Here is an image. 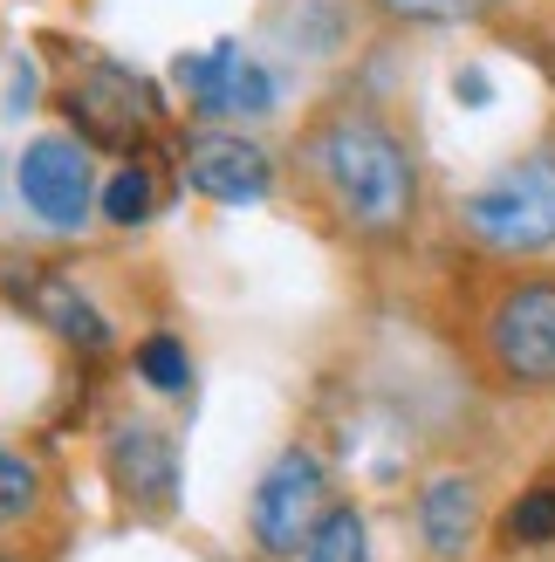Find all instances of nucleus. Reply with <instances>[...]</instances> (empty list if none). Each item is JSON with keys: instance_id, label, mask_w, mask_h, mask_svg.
I'll use <instances>...</instances> for the list:
<instances>
[{"instance_id": "1", "label": "nucleus", "mask_w": 555, "mask_h": 562, "mask_svg": "<svg viewBox=\"0 0 555 562\" xmlns=\"http://www.w3.org/2000/svg\"><path fill=\"white\" fill-rule=\"evenodd\" d=\"M302 165H309L316 192L337 206V220L350 234L392 240V234L411 227V213H419V165L398 145V131L384 117H371V110L322 117Z\"/></svg>"}, {"instance_id": "2", "label": "nucleus", "mask_w": 555, "mask_h": 562, "mask_svg": "<svg viewBox=\"0 0 555 562\" xmlns=\"http://www.w3.org/2000/svg\"><path fill=\"white\" fill-rule=\"evenodd\" d=\"M460 234L501 261L548 255L555 247V151H529L501 165L494 179H480L460 200Z\"/></svg>"}, {"instance_id": "3", "label": "nucleus", "mask_w": 555, "mask_h": 562, "mask_svg": "<svg viewBox=\"0 0 555 562\" xmlns=\"http://www.w3.org/2000/svg\"><path fill=\"white\" fill-rule=\"evenodd\" d=\"M480 350L514 391H555V274H514L480 316Z\"/></svg>"}, {"instance_id": "4", "label": "nucleus", "mask_w": 555, "mask_h": 562, "mask_svg": "<svg viewBox=\"0 0 555 562\" xmlns=\"http://www.w3.org/2000/svg\"><path fill=\"white\" fill-rule=\"evenodd\" d=\"M329 508H337V501H329V467L309 446H288V453H274L254 501H247V536L268 555H302V542L316 536V521Z\"/></svg>"}, {"instance_id": "5", "label": "nucleus", "mask_w": 555, "mask_h": 562, "mask_svg": "<svg viewBox=\"0 0 555 562\" xmlns=\"http://www.w3.org/2000/svg\"><path fill=\"white\" fill-rule=\"evenodd\" d=\"M14 192L48 234H82V220L103 206L90 145H76V137H27L14 158Z\"/></svg>"}, {"instance_id": "6", "label": "nucleus", "mask_w": 555, "mask_h": 562, "mask_svg": "<svg viewBox=\"0 0 555 562\" xmlns=\"http://www.w3.org/2000/svg\"><path fill=\"white\" fill-rule=\"evenodd\" d=\"M179 90L192 97L200 117H268L274 110V76L261 63H247L234 42L179 55Z\"/></svg>"}, {"instance_id": "7", "label": "nucleus", "mask_w": 555, "mask_h": 562, "mask_svg": "<svg viewBox=\"0 0 555 562\" xmlns=\"http://www.w3.org/2000/svg\"><path fill=\"white\" fill-rule=\"evenodd\" d=\"M185 186L219 206H261L274 192V158L247 131H200L185 145Z\"/></svg>"}, {"instance_id": "8", "label": "nucleus", "mask_w": 555, "mask_h": 562, "mask_svg": "<svg viewBox=\"0 0 555 562\" xmlns=\"http://www.w3.org/2000/svg\"><path fill=\"white\" fill-rule=\"evenodd\" d=\"M110 481H117V494L131 501V508L165 515L179 501V453H172V439L151 432V426H117V432H110Z\"/></svg>"}, {"instance_id": "9", "label": "nucleus", "mask_w": 555, "mask_h": 562, "mask_svg": "<svg viewBox=\"0 0 555 562\" xmlns=\"http://www.w3.org/2000/svg\"><path fill=\"white\" fill-rule=\"evenodd\" d=\"M419 542L432 562H466L480 542V487L466 473H439L419 487Z\"/></svg>"}, {"instance_id": "10", "label": "nucleus", "mask_w": 555, "mask_h": 562, "mask_svg": "<svg viewBox=\"0 0 555 562\" xmlns=\"http://www.w3.org/2000/svg\"><path fill=\"white\" fill-rule=\"evenodd\" d=\"M69 110L82 124H90L97 137H110V145H131L137 131H145V117H151V97H145V82H131L124 69H90L76 82V97H69Z\"/></svg>"}, {"instance_id": "11", "label": "nucleus", "mask_w": 555, "mask_h": 562, "mask_svg": "<svg viewBox=\"0 0 555 562\" xmlns=\"http://www.w3.org/2000/svg\"><path fill=\"white\" fill-rule=\"evenodd\" d=\"M302 562H371V528H364V515L337 501V508L316 521V536L302 542Z\"/></svg>"}, {"instance_id": "12", "label": "nucleus", "mask_w": 555, "mask_h": 562, "mask_svg": "<svg viewBox=\"0 0 555 562\" xmlns=\"http://www.w3.org/2000/svg\"><path fill=\"white\" fill-rule=\"evenodd\" d=\"M371 8L398 27H466V21L501 14L508 0H371Z\"/></svg>"}, {"instance_id": "13", "label": "nucleus", "mask_w": 555, "mask_h": 562, "mask_svg": "<svg viewBox=\"0 0 555 562\" xmlns=\"http://www.w3.org/2000/svg\"><path fill=\"white\" fill-rule=\"evenodd\" d=\"M151 206H158L151 165H117V172L103 179V220H110V227H145Z\"/></svg>"}, {"instance_id": "14", "label": "nucleus", "mask_w": 555, "mask_h": 562, "mask_svg": "<svg viewBox=\"0 0 555 562\" xmlns=\"http://www.w3.org/2000/svg\"><path fill=\"white\" fill-rule=\"evenodd\" d=\"M42 308H48V323L63 329V336H69L76 350H103V344H110V323L97 316L90 302H82V289H69V281H48Z\"/></svg>"}, {"instance_id": "15", "label": "nucleus", "mask_w": 555, "mask_h": 562, "mask_svg": "<svg viewBox=\"0 0 555 562\" xmlns=\"http://www.w3.org/2000/svg\"><path fill=\"white\" fill-rule=\"evenodd\" d=\"M137 378H145L151 391H165V398H179V391L192 384V357H185V344L179 336H145V344H137Z\"/></svg>"}, {"instance_id": "16", "label": "nucleus", "mask_w": 555, "mask_h": 562, "mask_svg": "<svg viewBox=\"0 0 555 562\" xmlns=\"http://www.w3.org/2000/svg\"><path fill=\"white\" fill-rule=\"evenodd\" d=\"M42 508V467L21 460L14 446H0V528L8 521H27Z\"/></svg>"}, {"instance_id": "17", "label": "nucleus", "mask_w": 555, "mask_h": 562, "mask_svg": "<svg viewBox=\"0 0 555 562\" xmlns=\"http://www.w3.org/2000/svg\"><path fill=\"white\" fill-rule=\"evenodd\" d=\"M508 542H514V549H542V542H555V481L521 487V501L508 508Z\"/></svg>"}]
</instances>
